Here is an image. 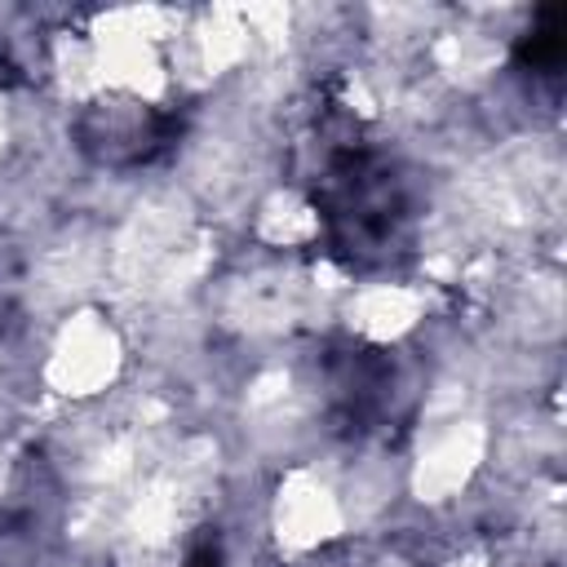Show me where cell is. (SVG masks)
<instances>
[{
  "mask_svg": "<svg viewBox=\"0 0 567 567\" xmlns=\"http://www.w3.org/2000/svg\"><path fill=\"white\" fill-rule=\"evenodd\" d=\"M563 53H567V40H563V13H558V9H545L540 22L523 35L518 58H523L527 71H536V75H554V71L563 66Z\"/></svg>",
  "mask_w": 567,
  "mask_h": 567,
  "instance_id": "6da1fadb",
  "label": "cell"
}]
</instances>
